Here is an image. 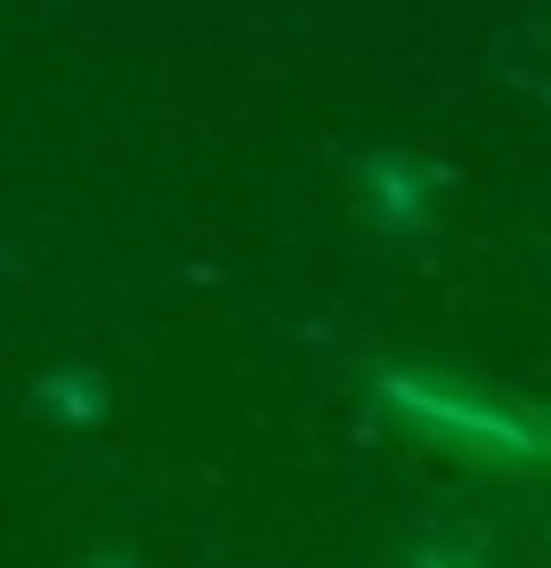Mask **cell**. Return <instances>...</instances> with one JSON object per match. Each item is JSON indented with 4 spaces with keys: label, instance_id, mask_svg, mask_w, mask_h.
Returning <instances> with one entry per match:
<instances>
[{
    "label": "cell",
    "instance_id": "obj_1",
    "mask_svg": "<svg viewBox=\"0 0 551 568\" xmlns=\"http://www.w3.org/2000/svg\"><path fill=\"white\" fill-rule=\"evenodd\" d=\"M389 398L414 406V423H430V430L479 438V447H528V430H519V423L487 415V406H462V398H438V390H422V382H389Z\"/></svg>",
    "mask_w": 551,
    "mask_h": 568
},
{
    "label": "cell",
    "instance_id": "obj_2",
    "mask_svg": "<svg viewBox=\"0 0 551 568\" xmlns=\"http://www.w3.org/2000/svg\"><path fill=\"white\" fill-rule=\"evenodd\" d=\"M98 568H114V560H98Z\"/></svg>",
    "mask_w": 551,
    "mask_h": 568
}]
</instances>
